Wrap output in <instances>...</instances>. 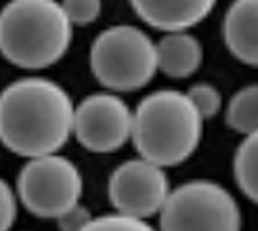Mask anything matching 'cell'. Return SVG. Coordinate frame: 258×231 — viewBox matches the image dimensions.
Listing matches in <instances>:
<instances>
[{"mask_svg": "<svg viewBox=\"0 0 258 231\" xmlns=\"http://www.w3.org/2000/svg\"><path fill=\"white\" fill-rule=\"evenodd\" d=\"M74 101L48 78H21L0 93V143L23 158L57 153L72 137Z\"/></svg>", "mask_w": 258, "mask_h": 231, "instance_id": "1", "label": "cell"}, {"mask_svg": "<svg viewBox=\"0 0 258 231\" xmlns=\"http://www.w3.org/2000/svg\"><path fill=\"white\" fill-rule=\"evenodd\" d=\"M74 25L55 0H11L0 11V55L23 70H44L68 53Z\"/></svg>", "mask_w": 258, "mask_h": 231, "instance_id": "2", "label": "cell"}, {"mask_svg": "<svg viewBox=\"0 0 258 231\" xmlns=\"http://www.w3.org/2000/svg\"><path fill=\"white\" fill-rule=\"evenodd\" d=\"M202 124L185 93L162 88L141 99L133 111L131 139L143 160L168 168L193 156L202 141Z\"/></svg>", "mask_w": 258, "mask_h": 231, "instance_id": "3", "label": "cell"}, {"mask_svg": "<svg viewBox=\"0 0 258 231\" xmlns=\"http://www.w3.org/2000/svg\"><path fill=\"white\" fill-rule=\"evenodd\" d=\"M90 70L113 93L139 91L158 72L156 42L135 25H111L90 46Z\"/></svg>", "mask_w": 258, "mask_h": 231, "instance_id": "4", "label": "cell"}, {"mask_svg": "<svg viewBox=\"0 0 258 231\" xmlns=\"http://www.w3.org/2000/svg\"><path fill=\"white\" fill-rule=\"evenodd\" d=\"M235 198L214 181H189L170 189L160 208V231H239Z\"/></svg>", "mask_w": 258, "mask_h": 231, "instance_id": "5", "label": "cell"}, {"mask_svg": "<svg viewBox=\"0 0 258 231\" xmlns=\"http://www.w3.org/2000/svg\"><path fill=\"white\" fill-rule=\"evenodd\" d=\"M17 198L32 214L57 219L82 198V175L70 158L59 153L36 156L17 175Z\"/></svg>", "mask_w": 258, "mask_h": 231, "instance_id": "6", "label": "cell"}, {"mask_svg": "<svg viewBox=\"0 0 258 231\" xmlns=\"http://www.w3.org/2000/svg\"><path fill=\"white\" fill-rule=\"evenodd\" d=\"M133 131V111L113 93H95L74 105L72 135L93 153L120 149Z\"/></svg>", "mask_w": 258, "mask_h": 231, "instance_id": "7", "label": "cell"}, {"mask_svg": "<svg viewBox=\"0 0 258 231\" xmlns=\"http://www.w3.org/2000/svg\"><path fill=\"white\" fill-rule=\"evenodd\" d=\"M109 200L120 214L147 219L158 214L170 194L166 168L149 160L137 158L120 164L109 177Z\"/></svg>", "mask_w": 258, "mask_h": 231, "instance_id": "8", "label": "cell"}, {"mask_svg": "<svg viewBox=\"0 0 258 231\" xmlns=\"http://www.w3.org/2000/svg\"><path fill=\"white\" fill-rule=\"evenodd\" d=\"M137 15L162 32H187L210 15L216 0H131Z\"/></svg>", "mask_w": 258, "mask_h": 231, "instance_id": "9", "label": "cell"}, {"mask_svg": "<svg viewBox=\"0 0 258 231\" xmlns=\"http://www.w3.org/2000/svg\"><path fill=\"white\" fill-rule=\"evenodd\" d=\"M223 38L229 53L246 66H258V0H233L225 13Z\"/></svg>", "mask_w": 258, "mask_h": 231, "instance_id": "10", "label": "cell"}, {"mask_svg": "<svg viewBox=\"0 0 258 231\" xmlns=\"http://www.w3.org/2000/svg\"><path fill=\"white\" fill-rule=\"evenodd\" d=\"M204 59V48L200 40L189 32H168L156 44L158 70L170 78H189Z\"/></svg>", "mask_w": 258, "mask_h": 231, "instance_id": "11", "label": "cell"}, {"mask_svg": "<svg viewBox=\"0 0 258 231\" xmlns=\"http://www.w3.org/2000/svg\"><path fill=\"white\" fill-rule=\"evenodd\" d=\"M233 177L248 200H258V133L246 135L233 158Z\"/></svg>", "mask_w": 258, "mask_h": 231, "instance_id": "12", "label": "cell"}, {"mask_svg": "<svg viewBox=\"0 0 258 231\" xmlns=\"http://www.w3.org/2000/svg\"><path fill=\"white\" fill-rule=\"evenodd\" d=\"M225 118L229 128H233L239 135H254L258 133V86L250 84L243 86L231 97Z\"/></svg>", "mask_w": 258, "mask_h": 231, "instance_id": "13", "label": "cell"}, {"mask_svg": "<svg viewBox=\"0 0 258 231\" xmlns=\"http://www.w3.org/2000/svg\"><path fill=\"white\" fill-rule=\"evenodd\" d=\"M185 95L191 101L193 109L198 111V116L202 120L214 118V116H218V111H221V107H223V95L214 84H208V82L193 84Z\"/></svg>", "mask_w": 258, "mask_h": 231, "instance_id": "14", "label": "cell"}, {"mask_svg": "<svg viewBox=\"0 0 258 231\" xmlns=\"http://www.w3.org/2000/svg\"><path fill=\"white\" fill-rule=\"evenodd\" d=\"M80 231H156L145 219H135L126 214H103L90 219Z\"/></svg>", "mask_w": 258, "mask_h": 231, "instance_id": "15", "label": "cell"}, {"mask_svg": "<svg viewBox=\"0 0 258 231\" xmlns=\"http://www.w3.org/2000/svg\"><path fill=\"white\" fill-rule=\"evenodd\" d=\"M59 5L72 25H88L101 15V0H61Z\"/></svg>", "mask_w": 258, "mask_h": 231, "instance_id": "16", "label": "cell"}, {"mask_svg": "<svg viewBox=\"0 0 258 231\" xmlns=\"http://www.w3.org/2000/svg\"><path fill=\"white\" fill-rule=\"evenodd\" d=\"M17 216V196L11 185L0 179V231H9Z\"/></svg>", "mask_w": 258, "mask_h": 231, "instance_id": "17", "label": "cell"}, {"mask_svg": "<svg viewBox=\"0 0 258 231\" xmlns=\"http://www.w3.org/2000/svg\"><path fill=\"white\" fill-rule=\"evenodd\" d=\"M90 219H93V216H90L88 208H84L78 202L76 206H72L70 210H66L63 214L57 216V225L61 231H80Z\"/></svg>", "mask_w": 258, "mask_h": 231, "instance_id": "18", "label": "cell"}]
</instances>
